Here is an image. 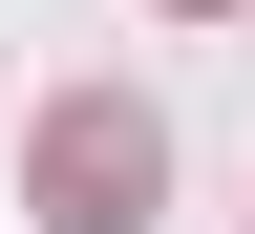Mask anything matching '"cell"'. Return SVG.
Returning a JSON list of instances; mask_svg holds the SVG:
<instances>
[{
  "instance_id": "6da1fadb",
  "label": "cell",
  "mask_w": 255,
  "mask_h": 234,
  "mask_svg": "<svg viewBox=\"0 0 255 234\" xmlns=\"http://www.w3.org/2000/svg\"><path fill=\"white\" fill-rule=\"evenodd\" d=\"M21 192H43V234H149V192H170V128L128 107V85H64V107L21 128Z\"/></svg>"
}]
</instances>
